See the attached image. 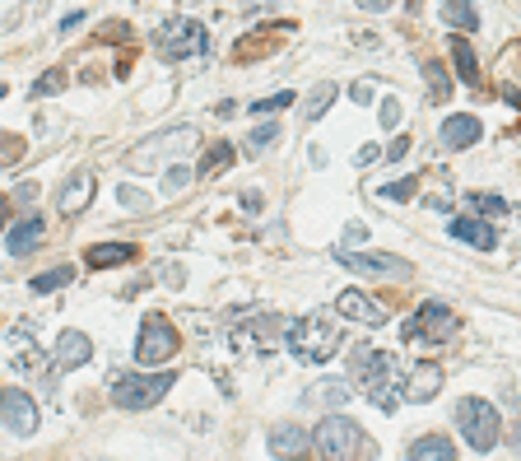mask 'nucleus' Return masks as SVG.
I'll use <instances>...</instances> for the list:
<instances>
[{
  "instance_id": "aec40b11",
  "label": "nucleus",
  "mask_w": 521,
  "mask_h": 461,
  "mask_svg": "<svg viewBox=\"0 0 521 461\" xmlns=\"http://www.w3.org/2000/svg\"><path fill=\"white\" fill-rule=\"evenodd\" d=\"M349 401V387L345 382H317V387H308V392H303V410H321V406H345Z\"/></svg>"
},
{
  "instance_id": "e433bc0d",
  "label": "nucleus",
  "mask_w": 521,
  "mask_h": 461,
  "mask_svg": "<svg viewBox=\"0 0 521 461\" xmlns=\"http://www.w3.org/2000/svg\"><path fill=\"white\" fill-rule=\"evenodd\" d=\"M0 150H5V154H0V159H5V163H14V159H19V140H5Z\"/></svg>"
},
{
  "instance_id": "4be33fe9",
  "label": "nucleus",
  "mask_w": 521,
  "mask_h": 461,
  "mask_svg": "<svg viewBox=\"0 0 521 461\" xmlns=\"http://www.w3.org/2000/svg\"><path fill=\"white\" fill-rule=\"evenodd\" d=\"M89 191H94V177H89V173H75V177L66 182V191H61V210H66V215L84 210V205H89Z\"/></svg>"
},
{
  "instance_id": "f3484780",
  "label": "nucleus",
  "mask_w": 521,
  "mask_h": 461,
  "mask_svg": "<svg viewBox=\"0 0 521 461\" xmlns=\"http://www.w3.org/2000/svg\"><path fill=\"white\" fill-rule=\"evenodd\" d=\"M405 461H456V448L447 434H424L410 443V452H405Z\"/></svg>"
},
{
  "instance_id": "f704fd0d",
  "label": "nucleus",
  "mask_w": 521,
  "mask_h": 461,
  "mask_svg": "<svg viewBox=\"0 0 521 461\" xmlns=\"http://www.w3.org/2000/svg\"><path fill=\"white\" fill-rule=\"evenodd\" d=\"M382 126H387V131H396V126H401V103H396V98H387V103H382Z\"/></svg>"
},
{
  "instance_id": "dca6fc26",
  "label": "nucleus",
  "mask_w": 521,
  "mask_h": 461,
  "mask_svg": "<svg viewBox=\"0 0 521 461\" xmlns=\"http://www.w3.org/2000/svg\"><path fill=\"white\" fill-rule=\"evenodd\" d=\"M42 229H47V224H42V215L19 219V224H14V229L5 233V247H10L14 257H28V252H33V247L42 243Z\"/></svg>"
},
{
  "instance_id": "7ed1b4c3",
  "label": "nucleus",
  "mask_w": 521,
  "mask_h": 461,
  "mask_svg": "<svg viewBox=\"0 0 521 461\" xmlns=\"http://www.w3.org/2000/svg\"><path fill=\"white\" fill-rule=\"evenodd\" d=\"M312 448L321 452V461H363L368 452L377 457V443H368V434L345 415H326L312 434Z\"/></svg>"
},
{
  "instance_id": "a19ab883",
  "label": "nucleus",
  "mask_w": 521,
  "mask_h": 461,
  "mask_svg": "<svg viewBox=\"0 0 521 461\" xmlns=\"http://www.w3.org/2000/svg\"><path fill=\"white\" fill-rule=\"evenodd\" d=\"M405 154H410V140H396V145H391V154H387V159H405Z\"/></svg>"
},
{
  "instance_id": "c756f323",
  "label": "nucleus",
  "mask_w": 521,
  "mask_h": 461,
  "mask_svg": "<svg viewBox=\"0 0 521 461\" xmlns=\"http://www.w3.org/2000/svg\"><path fill=\"white\" fill-rule=\"evenodd\" d=\"M424 75H428V89H433V98L447 94V70H442V61H428Z\"/></svg>"
},
{
  "instance_id": "5701e85b",
  "label": "nucleus",
  "mask_w": 521,
  "mask_h": 461,
  "mask_svg": "<svg viewBox=\"0 0 521 461\" xmlns=\"http://www.w3.org/2000/svg\"><path fill=\"white\" fill-rule=\"evenodd\" d=\"M442 24L456 28V33H470V28H480V10L475 5H442Z\"/></svg>"
},
{
  "instance_id": "2eb2a0df",
  "label": "nucleus",
  "mask_w": 521,
  "mask_h": 461,
  "mask_svg": "<svg viewBox=\"0 0 521 461\" xmlns=\"http://www.w3.org/2000/svg\"><path fill=\"white\" fill-rule=\"evenodd\" d=\"M442 392V368L438 364H419L415 373H410V382H405V401H433V396Z\"/></svg>"
},
{
  "instance_id": "7c9ffc66",
  "label": "nucleus",
  "mask_w": 521,
  "mask_h": 461,
  "mask_svg": "<svg viewBox=\"0 0 521 461\" xmlns=\"http://www.w3.org/2000/svg\"><path fill=\"white\" fill-rule=\"evenodd\" d=\"M289 103H294V94H270V98H261V103H252V112L266 117V112H280V108H289Z\"/></svg>"
},
{
  "instance_id": "412c9836",
  "label": "nucleus",
  "mask_w": 521,
  "mask_h": 461,
  "mask_svg": "<svg viewBox=\"0 0 521 461\" xmlns=\"http://www.w3.org/2000/svg\"><path fill=\"white\" fill-rule=\"evenodd\" d=\"M135 257V247L131 243H98V247H89L84 252V266H121V261H131Z\"/></svg>"
},
{
  "instance_id": "c9c22d12",
  "label": "nucleus",
  "mask_w": 521,
  "mask_h": 461,
  "mask_svg": "<svg viewBox=\"0 0 521 461\" xmlns=\"http://www.w3.org/2000/svg\"><path fill=\"white\" fill-rule=\"evenodd\" d=\"M38 201V187H33V182H24V187H19V205H33Z\"/></svg>"
},
{
  "instance_id": "9b49d317",
  "label": "nucleus",
  "mask_w": 521,
  "mask_h": 461,
  "mask_svg": "<svg viewBox=\"0 0 521 461\" xmlns=\"http://www.w3.org/2000/svg\"><path fill=\"white\" fill-rule=\"evenodd\" d=\"M0 420H5V429L19 438L38 434V401L28 392H19V387H5V392H0Z\"/></svg>"
},
{
  "instance_id": "a878e982",
  "label": "nucleus",
  "mask_w": 521,
  "mask_h": 461,
  "mask_svg": "<svg viewBox=\"0 0 521 461\" xmlns=\"http://www.w3.org/2000/svg\"><path fill=\"white\" fill-rule=\"evenodd\" d=\"M228 163H233V145H228V140H219V145H210V150H205V159H201V168H196V173H219V168H228Z\"/></svg>"
},
{
  "instance_id": "2f4dec72",
  "label": "nucleus",
  "mask_w": 521,
  "mask_h": 461,
  "mask_svg": "<svg viewBox=\"0 0 521 461\" xmlns=\"http://www.w3.org/2000/svg\"><path fill=\"white\" fill-rule=\"evenodd\" d=\"M475 210H480V215H508V201H503V196H475Z\"/></svg>"
},
{
  "instance_id": "f03ea898",
  "label": "nucleus",
  "mask_w": 521,
  "mask_h": 461,
  "mask_svg": "<svg viewBox=\"0 0 521 461\" xmlns=\"http://www.w3.org/2000/svg\"><path fill=\"white\" fill-rule=\"evenodd\" d=\"M340 340L345 336L335 331V322L326 312L298 317V322H289V331H284V345H289V354H294L298 364H326V359H335Z\"/></svg>"
},
{
  "instance_id": "4c0bfd02",
  "label": "nucleus",
  "mask_w": 521,
  "mask_h": 461,
  "mask_svg": "<svg viewBox=\"0 0 521 461\" xmlns=\"http://www.w3.org/2000/svg\"><path fill=\"white\" fill-rule=\"evenodd\" d=\"M349 243H363V224H349V229H345V247Z\"/></svg>"
},
{
  "instance_id": "4468645a",
  "label": "nucleus",
  "mask_w": 521,
  "mask_h": 461,
  "mask_svg": "<svg viewBox=\"0 0 521 461\" xmlns=\"http://www.w3.org/2000/svg\"><path fill=\"white\" fill-rule=\"evenodd\" d=\"M480 136H484V126H480V117H470V112H456V117L442 122V145H447V150H466V145H475Z\"/></svg>"
},
{
  "instance_id": "72a5a7b5",
  "label": "nucleus",
  "mask_w": 521,
  "mask_h": 461,
  "mask_svg": "<svg viewBox=\"0 0 521 461\" xmlns=\"http://www.w3.org/2000/svg\"><path fill=\"white\" fill-rule=\"evenodd\" d=\"M382 196H387V201H410V196H415V177H410V182H391V187H382Z\"/></svg>"
},
{
  "instance_id": "bb28decb",
  "label": "nucleus",
  "mask_w": 521,
  "mask_h": 461,
  "mask_svg": "<svg viewBox=\"0 0 521 461\" xmlns=\"http://www.w3.org/2000/svg\"><path fill=\"white\" fill-rule=\"evenodd\" d=\"M191 177H196V173H191L187 163H177V168H168V173H163V196H182V191L191 187Z\"/></svg>"
},
{
  "instance_id": "6ab92c4d",
  "label": "nucleus",
  "mask_w": 521,
  "mask_h": 461,
  "mask_svg": "<svg viewBox=\"0 0 521 461\" xmlns=\"http://www.w3.org/2000/svg\"><path fill=\"white\" fill-rule=\"evenodd\" d=\"M447 233H452L456 243L480 247V252H489V247L498 243V238H494V229H489V224H480V219H452V224H447Z\"/></svg>"
},
{
  "instance_id": "f8f14e48",
  "label": "nucleus",
  "mask_w": 521,
  "mask_h": 461,
  "mask_svg": "<svg viewBox=\"0 0 521 461\" xmlns=\"http://www.w3.org/2000/svg\"><path fill=\"white\" fill-rule=\"evenodd\" d=\"M270 452L280 461H308L312 457V438L298 424H275L270 429Z\"/></svg>"
},
{
  "instance_id": "ddd939ff",
  "label": "nucleus",
  "mask_w": 521,
  "mask_h": 461,
  "mask_svg": "<svg viewBox=\"0 0 521 461\" xmlns=\"http://www.w3.org/2000/svg\"><path fill=\"white\" fill-rule=\"evenodd\" d=\"M335 312H345V317H354V322H363V326H382L387 322V308L377 299H368L363 289H345L340 299H335Z\"/></svg>"
},
{
  "instance_id": "9d476101",
  "label": "nucleus",
  "mask_w": 521,
  "mask_h": 461,
  "mask_svg": "<svg viewBox=\"0 0 521 461\" xmlns=\"http://www.w3.org/2000/svg\"><path fill=\"white\" fill-rule=\"evenodd\" d=\"M335 266H345V271H359V275H377V280H405L410 266L401 257H387V252H335Z\"/></svg>"
},
{
  "instance_id": "39448f33",
  "label": "nucleus",
  "mask_w": 521,
  "mask_h": 461,
  "mask_svg": "<svg viewBox=\"0 0 521 461\" xmlns=\"http://www.w3.org/2000/svg\"><path fill=\"white\" fill-rule=\"evenodd\" d=\"M173 392V373H121L117 382H112V406L121 410H149L159 406L163 396Z\"/></svg>"
},
{
  "instance_id": "423d86ee",
  "label": "nucleus",
  "mask_w": 521,
  "mask_h": 461,
  "mask_svg": "<svg viewBox=\"0 0 521 461\" xmlns=\"http://www.w3.org/2000/svg\"><path fill=\"white\" fill-rule=\"evenodd\" d=\"M182 350L177 345V331H173V322L163 317V312H149L145 322H140V340H135V359L145 368H159V364H168L173 354Z\"/></svg>"
},
{
  "instance_id": "ea45409f",
  "label": "nucleus",
  "mask_w": 521,
  "mask_h": 461,
  "mask_svg": "<svg viewBox=\"0 0 521 461\" xmlns=\"http://www.w3.org/2000/svg\"><path fill=\"white\" fill-rule=\"evenodd\" d=\"M377 154H382V150H377V145H363V150H359V154H354V159H359V163H373V159H377Z\"/></svg>"
},
{
  "instance_id": "6e6552de",
  "label": "nucleus",
  "mask_w": 521,
  "mask_h": 461,
  "mask_svg": "<svg viewBox=\"0 0 521 461\" xmlns=\"http://www.w3.org/2000/svg\"><path fill=\"white\" fill-rule=\"evenodd\" d=\"M191 145H196V131H191V126H177V131H163V136L135 145V150L126 154V168H131V173H145V168H159V163L173 159V154H187Z\"/></svg>"
},
{
  "instance_id": "58836bf2",
  "label": "nucleus",
  "mask_w": 521,
  "mask_h": 461,
  "mask_svg": "<svg viewBox=\"0 0 521 461\" xmlns=\"http://www.w3.org/2000/svg\"><path fill=\"white\" fill-rule=\"evenodd\" d=\"M354 103H373V89L368 84H354Z\"/></svg>"
},
{
  "instance_id": "393cba45",
  "label": "nucleus",
  "mask_w": 521,
  "mask_h": 461,
  "mask_svg": "<svg viewBox=\"0 0 521 461\" xmlns=\"http://www.w3.org/2000/svg\"><path fill=\"white\" fill-rule=\"evenodd\" d=\"M70 280H75V266H56V271H42V275H33V294H52V289L70 285Z\"/></svg>"
},
{
  "instance_id": "20e7f679",
  "label": "nucleus",
  "mask_w": 521,
  "mask_h": 461,
  "mask_svg": "<svg viewBox=\"0 0 521 461\" xmlns=\"http://www.w3.org/2000/svg\"><path fill=\"white\" fill-rule=\"evenodd\" d=\"M456 429L466 434V443L475 452H494V443L503 438V420H498V410L484 401V396H466V401H456Z\"/></svg>"
},
{
  "instance_id": "a211bd4d",
  "label": "nucleus",
  "mask_w": 521,
  "mask_h": 461,
  "mask_svg": "<svg viewBox=\"0 0 521 461\" xmlns=\"http://www.w3.org/2000/svg\"><path fill=\"white\" fill-rule=\"evenodd\" d=\"M89 354H94V340L84 336V331H66V336L56 340V364L80 368V364H89Z\"/></svg>"
},
{
  "instance_id": "0eeeda50",
  "label": "nucleus",
  "mask_w": 521,
  "mask_h": 461,
  "mask_svg": "<svg viewBox=\"0 0 521 461\" xmlns=\"http://www.w3.org/2000/svg\"><path fill=\"white\" fill-rule=\"evenodd\" d=\"M154 47H159L168 61H177V56H201L205 47H210V33H205V24H196V19H168V24H159V33H154Z\"/></svg>"
},
{
  "instance_id": "1a4fd4ad",
  "label": "nucleus",
  "mask_w": 521,
  "mask_h": 461,
  "mask_svg": "<svg viewBox=\"0 0 521 461\" xmlns=\"http://www.w3.org/2000/svg\"><path fill=\"white\" fill-rule=\"evenodd\" d=\"M456 336V317L447 303H424V308L405 322V340H424V345H447Z\"/></svg>"
},
{
  "instance_id": "79ce46f5",
  "label": "nucleus",
  "mask_w": 521,
  "mask_h": 461,
  "mask_svg": "<svg viewBox=\"0 0 521 461\" xmlns=\"http://www.w3.org/2000/svg\"><path fill=\"white\" fill-rule=\"evenodd\" d=\"M5 224H10V201L0 196V229H5Z\"/></svg>"
},
{
  "instance_id": "c85d7f7f",
  "label": "nucleus",
  "mask_w": 521,
  "mask_h": 461,
  "mask_svg": "<svg viewBox=\"0 0 521 461\" xmlns=\"http://www.w3.org/2000/svg\"><path fill=\"white\" fill-rule=\"evenodd\" d=\"M66 89V70H47L38 84H33V94H61Z\"/></svg>"
},
{
  "instance_id": "37998d69",
  "label": "nucleus",
  "mask_w": 521,
  "mask_h": 461,
  "mask_svg": "<svg viewBox=\"0 0 521 461\" xmlns=\"http://www.w3.org/2000/svg\"><path fill=\"white\" fill-rule=\"evenodd\" d=\"M512 443H517V452H521V424H517V434H512Z\"/></svg>"
},
{
  "instance_id": "f257e3e1",
  "label": "nucleus",
  "mask_w": 521,
  "mask_h": 461,
  "mask_svg": "<svg viewBox=\"0 0 521 461\" xmlns=\"http://www.w3.org/2000/svg\"><path fill=\"white\" fill-rule=\"evenodd\" d=\"M354 378H359L363 396L373 401L377 410H401L405 401V368L382 350H359L354 354Z\"/></svg>"
},
{
  "instance_id": "473e14b6",
  "label": "nucleus",
  "mask_w": 521,
  "mask_h": 461,
  "mask_svg": "<svg viewBox=\"0 0 521 461\" xmlns=\"http://www.w3.org/2000/svg\"><path fill=\"white\" fill-rule=\"evenodd\" d=\"M275 140H280V126H275V122L256 126V131H252V150H266V145H275Z\"/></svg>"
},
{
  "instance_id": "b1692460",
  "label": "nucleus",
  "mask_w": 521,
  "mask_h": 461,
  "mask_svg": "<svg viewBox=\"0 0 521 461\" xmlns=\"http://www.w3.org/2000/svg\"><path fill=\"white\" fill-rule=\"evenodd\" d=\"M452 56H456V70H461V80H466L470 89H480V66H475V52H470V42L456 38V42H452Z\"/></svg>"
},
{
  "instance_id": "cd10ccee",
  "label": "nucleus",
  "mask_w": 521,
  "mask_h": 461,
  "mask_svg": "<svg viewBox=\"0 0 521 461\" xmlns=\"http://www.w3.org/2000/svg\"><path fill=\"white\" fill-rule=\"evenodd\" d=\"M335 103V84H321L317 94L308 98V122H321V117H326V108H331Z\"/></svg>"
}]
</instances>
